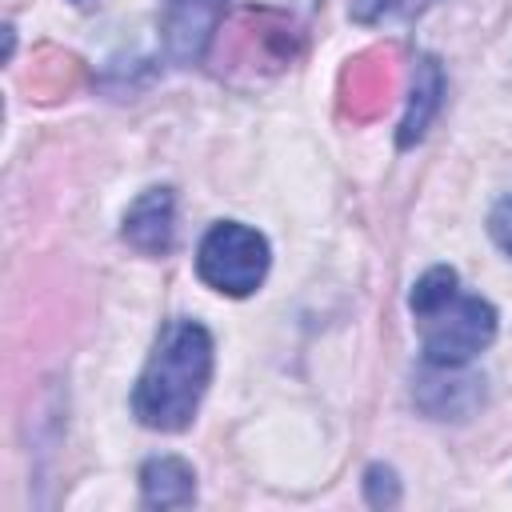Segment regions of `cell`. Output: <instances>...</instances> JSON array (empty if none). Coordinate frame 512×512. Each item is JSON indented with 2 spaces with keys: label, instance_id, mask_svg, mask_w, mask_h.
Listing matches in <instances>:
<instances>
[{
  "label": "cell",
  "instance_id": "1",
  "mask_svg": "<svg viewBox=\"0 0 512 512\" xmlns=\"http://www.w3.org/2000/svg\"><path fill=\"white\" fill-rule=\"evenodd\" d=\"M208 376H212L208 328L196 320H172L136 380V392H132L136 420L160 432L188 428L208 388Z\"/></svg>",
  "mask_w": 512,
  "mask_h": 512
},
{
  "label": "cell",
  "instance_id": "2",
  "mask_svg": "<svg viewBox=\"0 0 512 512\" xmlns=\"http://www.w3.org/2000/svg\"><path fill=\"white\" fill-rule=\"evenodd\" d=\"M408 308L420 328V348L432 368H464L496 336V308L480 296L460 292L452 268H428L408 296Z\"/></svg>",
  "mask_w": 512,
  "mask_h": 512
},
{
  "label": "cell",
  "instance_id": "3",
  "mask_svg": "<svg viewBox=\"0 0 512 512\" xmlns=\"http://www.w3.org/2000/svg\"><path fill=\"white\" fill-rule=\"evenodd\" d=\"M196 272L224 296H248L268 276V240L240 220H220L196 248Z\"/></svg>",
  "mask_w": 512,
  "mask_h": 512
},
{
  "label": "cell",
  "instance_id": "4",
  "mask_svg": "<svg viewBox=\"0 0 512 512\" xmlns=\"http://www.w3.org/2000/svg\"><path fill=\"white\" fill-rule=\"evenodd\" d=\"M396 88V56L392 48H368L356 60H348L340 76V104L352 120H372L388 108V96Z\"/></svg>",
  "mask_w": 512,
  "mask_h": 512
},
{
  "label": "cell",
  "instance_id": "5",
  "mask_svg": "<svg viewBox=\"0 0 512 512\" xmlns=\"http://www.w3.org/2000/svg\"><path fill=\"white\" fill-rule=\"evenodd\" d=\"M228 0H172L164 8V48L176 64H196L220 32Z\"/></svg>",
  "mask_w": 512,
  "mask_h": 512
},
{
  "label": "cell",
  "instance_id": "6",
  "mask_svg": "<svg viewBox=\"0 0 512 512\" xmlns=\"http://www.w3.org/2000/svg\"><path fill=\"white\" fill-rule=\"evenodd\" d=\"M228 40H232V56H248V60H264L272 68L288 64L296 52V32L288 24V16H276L268 8H248L228 24Z\"/></svg>",
  "mask_w": 512,
  "mask_h": 512
},
{
  "label": "cell",
  "instance_id": "7",
  "mask_svg": "<svg viewBox=\"0 0 512 512\" xmlns=\"http://www.w3.org/2000/svg\"><path fill=\"white\" fill-rule=\"evenodd\" d=\"M176 236V208L168 188H148L132 200L124 216V240L144 256H164Z\"/></svg>",
  "mask_w": 512,
  "mask_h": 512
},
{
  "label": "cell",
  "instance_id": "8",
  "mask_svg": "<svg viewBox=\"0 0 512 512\" xmlns=\"http://www.w3.org/2000/svg\"><path fill=\"white\" fill-rule=\"evenodd\" d=\"M140 492L148 508H184L196 496L192 464L180 456H156L140 468Z\"/></svg>",
  "mask_w": 512,
  "mask_h": 512
},
{
  "label": "cell",
  "instance_id": "9",
  "mask_svg": "<svg viewBox=\"0 0 512 512\" xmlns=\"http://www.w3.org/2000/svg\"><path fill=\"white\" fill-rule=\"evenodd\" d=\"M440 96H444V72H440V64L432 56H420L416 60V76H412V92H408V112H404L400 136H396L400 148H412L424 136L428 120L440 108Z\"/></svg>",
  "mask_w": 512,
  "mask_h": 512
},
{
  "label": "cell",
  "instance_id": "10",
  "mask_svg": "<svg viewBox=\"0 0 512 512\" xmlns=\"http://www.w3.org/2000/svg\"><path fill=\"white\" fill-rule=\"evenodd\" d=\"M432 0H352L348 4V16L356 24H380V20H404V16H416L424 12Z\"/></svg>",
  "mask_w": 512,
  "mask_h": 512
},
{
  "label": "cell",
  "instance_id": "11",
  "mask_svg": "<svg viewBox=\"0 0 512 512\" xmlns=\"http://www.w3.org/2000/svg\"><path fill=\"white\" fill-rule=\"evenodd\" d=\"M76 76H80V60L76 56H64V52H56V48H40V68H36V80H40V88L44 92H68L72 84H76Z\"/></svg>",
  "mask_w": 512,
  "mask_h": 512
},
{
  "label": "cell",
  "instance_id": "12",
  "mask_svg": "<svg viewBox=\"0 0 512 512\" xmlns=\"http://www.w3.org/2000/svg\"><path fill=\"white\" fill-rule=\"evenodd\" d=\"M364 484H368V504H376V508L400 500V488H396V472L392 468H380V464L368 468V480Z\"/></svg>",
  "mask_w": 512,
  "mask_h": 512
},
{
  "label": "cell",
  "instance_id": "13",
  "mask_svg": "<svg viewBox=\"0 0 512 512\" xmlns=\"http://www.w3.org/2000/svg\"><path fill=\"white\" fill-rule=\"evenodd\" d=\"M488 232H492V240L512 256V196H504V200L492 208V216H488Z\"/></svg>",
  "mask_w": 512,
  "mask_h": 512
},
{
  "label": "cell",
  "instance_id": "14",
  "mask_svg": "<svg viewBox=\"0 0 512 512\" xmlns=\"http://www.w3.org/2000/svg\"><path fill=\"white\" fill-rule=\"evenodd\" d=\"M72 4H76V8H88V4H96V0H72Z\"/></svg>",
  "mask_w": 512,
  "mask_h": 512
}]
</instances>
